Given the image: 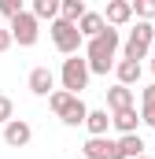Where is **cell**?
<instances>
[{"label":"cell","instance_id":"6da1fadb","mask_svg":"<svg viewBox=\"0 0 155 159\" xmlns=\"http://www.w3.org/2000/svg\"><path fill=\"white\" fill-rule=\"evenodd\" d=\"M115 48H118V30L107 26L100 37H92L89 48H85V52H89V70H92V74H107V70L115 67Z\"/></svg>","mask_w":155,"mask_h":159},{"label":"cell","instance_id":"7a4b0ae2","mask_svg":"<svg viewBox=\"0 0 155 159\" xmlns=\"http://www.w3.org/2000/svg\"><path fill=\"white\" fill-rule=\"evenodd\" d=\"M148 44H155V26L152 22H137V30H133L129 41H126V59L140 63V59L148 56Z\"/></svg>","mask_w":155,"mask_h":159},{"label":"cell","instance_id":"3957f363","mask_svg":"<svg viewBox=\"0 0 155 159\" xmlns=\"http://www.w3.org/2000/svg\"><path fill=\"white\" fill-rule=\"evenodd\" d=\"M52 41H55V48H59L63 56H74L78 48H81V30H78L74 22L55 19V22H52Z\"/></svg>","mask_w":155,"mask_h":159},{"label":"cell","instance_id":"277c9868","mask_svg":"<svg viewBox=\"0 0 155 159\" xmlns=\"http://www.w3.org/2000/svg\"><path fill=\"white\" fill-rule=\"evenodd\" d=\"M89 74H92V70H89V59H67V63H63V89H67V93H81V89H85V85H89Z\"/></svg>","mask_w":155,"mask_h":159},{"label":"cell","instance_id":"5b68a950","mask_svg":"<svg viewBox=\"0 0 155 159\" xmlns=\"http://www.w3.org/2000/svg\"><path fill=\"white\" fill-rule=\"evenodd\" d=\"M11 37L19 41L22 48L37 44V15H33V11H22V15L11 22Z\"/></svg>","mask_w":155,"mask_h":159},{"label":"cell","instance_id":"8992f818","mask_svg":"<svg viewBox=\"0 0 155 159\" xmlns=\"http://www.w3.org/2000/svg\"><path fill=\"white\" fill-rule=\"evenodd\" d=\"M81 152H85V159H126L118 141H107V137H89Z\"/></svg>","mask_w":155,"mask_h":159},{"label":"cell","instance_id":"52a82bcc","mask_svg":"<svg viewBox=\"0 0 155 159\" xmlns=\"http://www.w3.org/2000/svg\"><path fill=\"white\" fill-rule=\"evenodd\" d=\"M30 137H33V129H30V122H22V119H11L7 126H4V141H7L11 148L30 144Z\"/></svg>","mask_w":155,"mask_h":159},{"label":"cell","instance_id":"ba28073f","mask_svg":"<svg viewBox=\"0 0 155 159\" xmlns=\"http://www.w3.org/2000/svg\"><path fill=\"white\" fill-rule=\"evenodd\" d=\"M52 85H55V78H52L48 67H33V70H30V93H37V96H52Z\"/></svg>","mask_w":155,"mask_h":159},{"label":"cell","instance_id":"9c48e42d","mask_svg":"<svg viewBox=\"0 0 155 159\" xmlns=\"http://www.w3.org/2000/svg\"><path fill=\"white\" fill-rule=\"evenodd\" d=\"M104 19H107V26H122V22H129V19H133V4H129V0H111Z\"/></svg>","mask_w":155,"mask_h":159},{"label":"cell","instance_id":"30bf717a","mask_svg":"<svg viewBox=\"0 0 155 159\" xmlns=\"http://www.w3.org/2000/svg\"><path fill=\"white\" fill-rule=\"evenodd\" d=\"M78 30H81V37L92 41V37H100V34L107 30V19H104V15H96V11H89V15L78 22Z\"/></svg>","mask_w":155,"mask_h":159},{"label":"cell","instance_id":"8fae6325","mask_svg":"<svg viewBox=\"0 0 155 159\" xmlns=\"http://www.w3.org/2000/svg\"><path fill=\"white\" fill-rule=\"evenodd\" d=\"M107 104H111V111H129L133 107V93H129V85H115L111 93H107Z\"/></svg>","mask_w":155,"mask_h":159},{"label":"cell","instance_id":"7c38bea8","mask_svg":"<svg viewBox=\"0 0 155 159\" xmlns=\"http://www.w3.org/2000/svg\"><path fill=\"white\" fill-rule=\"evenodd\" d=\"M59 119L67 122V126H81V122L89 119V107L81 104V96H74V100H70V107H67V111H63Z\"/></svg>","mask_w":155,"mask_h":159},{"label":"cell","instance_id":"4fadbf2b","mask_svg":"<svg viewBox=\"0 0 155 159\" xmlns=\"http://www.w3.org/2000/svg\"><path fill=\"white\" fill-rule=\"evenodd\" d=\"M85 15H89V11H85L81 0H63V7H59V19H63V22H74V26L85 19Z\"/></svg>","mask_w":155,"mask_h":159},{"label":"cell","instance_id":"5bb4252c","mask_svg":"<svg viewBox=\"0 0 155 159\" xmlns=\"http://www.w3.org/2000/svg\"><path fill=\"white\" fill-rule=\"evenodd\" d=\"M118 74V85H133V81H140V63H133V59H122L115 67Z\"/></svg>","mask_w":155,"mask_h":159},{"label":"cell","instance_id":"9a60e30c","mask_svg":"<svg viewBox=\"0 0 155 159\" xmlns=\"http://www.w3.org/2000/svg\"><path fill=\"white\" fill-rule=\"evenodd\" d=\"M111 122H115V129L122 133V137H129V133H137V122H140V119H137V111L129 107V111H118Z\"/></svg>","mask_w":155,"mask_h":159},{"label":"cell","instance_id":"2e32d148","mask_svg":"<svg viewBox=\"0 0 155 159\" xmlns=\"http://www.w3.org/2000/svg\"><path fill=\"white\" fill-rule=\"evenodd\" d=\"M118 148H122V156H126V159H140V156H144V141H140L137 133L122 137V141H118Z\"/></svg>","mask_w":155,"mask_h":159},{"label":"cell","instance_id":"e0dca14e","mask_svg":"<svg viewBox=\"0 0 155 159\" xmlns=\"http://www.w3.org/2000/svg\"><path fill=\"white\" fill-rule=\"evenodd\" d=\"M85 126H89V133H92V137H104V133H107V126H111V119H107V111H89Z\"/></svg>","mask_w":155,"mask_h":159},{"label":"cell","instance_id":"ac0fdd59","mask_svg":"<svg viewBox=\"0 0 155 159\" xmlns=\"http://www.w3.org/2000/svg\"><path fill=\"white\" fill-rule=\"evenodd\" d=\"M63 7V0H33V15L37 19H55Z\"/></svg>","mask_w":155,"mask_h":159},{"label":"cell","instance_id":"d6986e66","mask_svg":"<svg viewBox=\"0 0 155 159\" xmlns=\"http://www.w3.org/2000/svg\"><path fill=\"white\" fill-rule=\"evenodd\" d=\"M70 100H74V93H67V89H59V93H52V96H48V104H52V111H55V115H63V111L70 107Z\"/></svg>","mask_w":155,"mask_h":159},{"label":"cell","instance_id":"ffe728a7","mask_svg":"<svg viewBox=\"0 0 155 159\" xmlns=\"http://www.w3.org/2000/svg\"><path fill=\"white\" fill-rule=\"evenodd\" d=\"M0 15H4V19H11V22H15V19H19V15H22V0H0Z\"/></svg>","mask_w":155,"mask_h":159},{"label":"cell","instance_id":"44dd1931","mask_svg":"<svg viewBox=\"0 0 155 159\" xmlns=\"http://www.w3.org/2000/svg\"><path fill=\"white\" fill-rule=\"evenodd\" d=\"M133 11L140 15V22H148V19H155V0H137Z\"/></svg>","mask_w":155,"mask_h":159},{"label":"cell","instance_id":"7402d4cb","mask_svg":"<svg viewBox=\"0 0 155 159\" xmlns=\"http://www.w3.org/2000/svg\"><path fill=\"white\" fill-rule=\"evenodd\" d=\"M7 122H11V100L0 96V126H7Z\"/></svg>","mask_w":155,"mask_h":159},{"label":"cell","instance_id":"603a6c76","mask_svg":"<svg viewBox=\"0 0 155 159\" xmlns=\"http://www.w3.org/2000/svg\"><path fill=\"white\" fill-rule=\"evenodd\" d=\"M11 41H15V37H11V30H4V26H0V52H4Z\"/></svg>","mask_w":155,"mask_h":159},{"label":"cell","instance_id":"cb8c5ba5","mask_svg":"<svg viewBox=\"0 0 155 159\" xmlns=\"http://www.w3.org/2000/svg\"><path fill=\"white\" fill-rule=\"evenodd\" d=\"M144 104H155V85H148V89H144Z\"/></svg>","mask_w":155,"mask_h":159},{"label":"cell","instance_id":"d4e9b609","mask_svg":"<svg viewBox=\"0 0 155 159\" xmlns=\"http://www.w3.org/2000/svg\"><path fill=\"white\" fill-rule=\"evenodd\" d=\"M152 70H155V59H152Z\"/></svg>","mask_w":155,"mask_h":159},{"label":"cell","instance_id":"484cf974","mask_svg":"<svg viewBox=\"0 0 155 159\" xmlns=\"http://www.w3.org/2000/svg\"><path fill=\"white\" fill-rule=\"evenodd\" d=\"M140 159H148V156H140Z\"/></svg>","mask_w":155,"mask_h":159}]
</instances>
